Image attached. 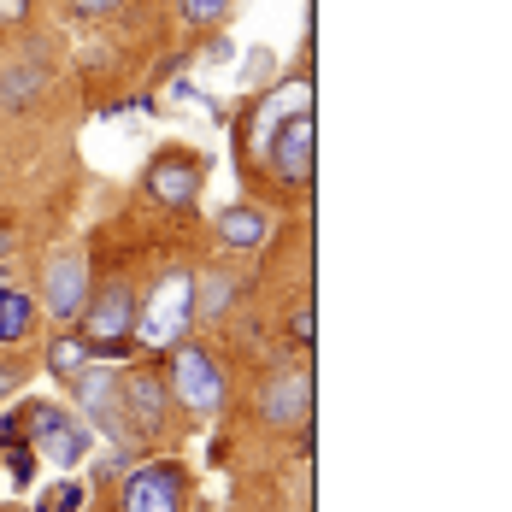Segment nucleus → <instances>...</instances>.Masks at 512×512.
<instances>
[{
  "mask_svg": "<svg viewBox=\"0 0 512 512\" xmlns=\"http://www.w3.org/2000/svg\"><path fill=\"white\" fill-rule=\"evenodd\" d=\"M142 189H148V201L165 206V212H189L206 189V159L189 154V148H159V154L148 159Z\"/></svg>",
  "mask_w": 512,
  "mask_h": 512,
  "instance_id": "4",
  "label": "nucleus"
},
{
  "mask_svg": "<svg viewBox=\"0 0 512 512\" xmlns=\"http://www.w3.org/2000/svg\"><path fill=\"white\" fill-rule=\"evenodd\" d=\"M295 336H301V342H312V307L295 312Z\"/></svg>",
  "mask_w": 512,
  "mask_h": 512,
  "instance_id": "22",
  "label": "nucleus"
},
{
  "mask_svg": "<svg viewBox=\"0 0 512 512\" xmlns=\"http://www.w3.org/2000/svg\"><path fill=\"white\" fill-rule=\"evenodd\" d=\"M0 465H6V477H12L18 489H30V483H36V448H30V442H18V448H12V442H0Z\"/></svg>",
  "mask_w": 512,
  "mask_h": 512,
  "instance_id": "17",
  "label": "nucleus"
},
{
  "mask_svg": "<svg viewBox=\"0 0 512 512\" xmlns=\"http://www.w3.org/2000/svg\"><path fill=\"white\" fill-rule=\"evenodd\" d=\"M183 501H189V477L177 460L136 465L124 483V512H183Z\"/></svg>",
  "mask_w": 512,
  "mask_h": 512,
  "instance_id": "9",
  "label": "nucleus"
},
{
  "mask_svg": "<svg viewBox=\"0 0 512 512\" xmlns=\"http://www.w3.org/2000/svg\"><path fill=\"white\" fill-rule=\"evenodd\" d=\"M71 395H77V407L89 412V424L101 430V436H112L118 448H130V424H124V395H118V377L112 371H101L95 359L71 377Z\"/></svg>",
  "mask_w": 512,
  "mask_h": 512,
  "instance_id": "8",
  "label": "nucleus"
},
{
  "mask_svg": "<svg viewBox=\"0 0 512 512\" xmlns=\"http://www.w3.org/2000/svg\"><path fill=\"white\" fill-rule=\"evenodd\" d=\"M0 395H12V371L6 365H0Z\"/></svg>",
  "mask_w": 512,
  "mask_h": 512,
  "instance_id": "24",
  "label": "nucleus"
},
{
  "mask_svg": "<svg viewBox=\"0 0 512 512\" xmlns=\"http://www.w3.org/2000/svg\"><path fill=\"white\" fill-rule=\"evenodd\" d=\"M312 106L307 112H295V118H283L277 130H271V142H265V159H271V171H277V183H289V189H307L312 183Z\"/></svg>",
  "mask_w": 512,
  "mask_h": 512,
  "instance_id": "10",
  "label": "nucleus"
},
{
  "mask_svg": "<svg viewBox=\"0 0 512 512\" xmlns=\"http://www.w3.org/2000/svg\"><path fill=\"white\" fill-rule=\"evenodd\" d=\"M0 512H30V507H18V501H12V507H0Z\"/></svg>",
  "mask_w": 512,
  "mask_h": 512,
  "instance_id": "25",
  "label": "nucleus"
},
{
  "mask_svg": "<svg viewBox=\"0 0 512 512\" xmlns=\"http://www.w3.org/2000/svg\"><path fill=\"white\" fill-rule=\"evenodd\" d=\"M307 106H312V77H289V83H277V89L259 95V106L248 112V124H242V148H259V154H265L271 130H277L283 118L307 112Z\"/></svg>",
  "mask_w": 512,
  "mask_h": 512,
  "instance_id": "11",
  "label": "nucleus"
},
{
  "mask_svg": "<svg viewBox=\"0 0 512 512\" xmlns=\"http://www.w3.org/2000/svg\"><path fill=\"white\" fill-rule=\"evenodd\" d=\"M165 389H171V401L189 412V418H212V412L224 407V365L206 354V348H195V342H177L171 348Z\"/></svg>",
  "mask_w": 512,
  "mask_h": 512,
  "instance_id": "3",
  "label": "nucleus"
},
{
  "mask_svg": "<svg viewBox=\"0 0 512 512\" xmlns=\"http://www.w3.org/2000/svg\"><path fill=\"white\" fill-rule=\"evenodd\" d=\"M89 359H95V354H89V342H83V336H59V342L48 348L53 377H77V371H83Z\"/></svg>",
  "mask_w": 512,
  "mask_h": 512,
  "instance_id": "15",
  "label": "nucleus"
},
{
  "mask_svg": "<svg viewBox=\"0 0 512 512\" xmlns=\"http://www.w3.org/2000/svg\"><path fill=\"white\" fill-rule=\"evenodd\" d=\"M230 295H236V277H195V312H224L230 307Z\"/></svg>",
  "mask_w": 512,
  "mask_h": 512,
  "instance_id": "16",
  "label": "nucleus"
},
{
  "mask_svg": "<svg viewBox=\"0 0 512 512\" xmlns=\"http://www.w3.org/2000/svg\"><path fill=\"white\" fill-rule=\"evenodd\" d=\"M189 324H195V271H159L148 283V295L136 301V342L154 348V354H171L177 342H189Z\"/></svg>",
  "mask_w": 512,
  "mask_h": 512,
  "instance_id": "1",
  "label": "nucleus"
},
{
  "mask_svg": "<svg viewBox=\"0 0 512 512\" xmlns=\"http://www.w3.org/2000/svg\"><path fill=\"white\" fill-rule=\"evenodd\" d=\"M36 318H42L36 295H30L24 283H6V277H0V348L30 342V336H36Z\"/></svg>",
  "mask_w": 512,
  "mask_h": 512,
  "instance_id": "13",
  "label": "nucleus"
},
{
  "mask_svg": "<svg viewBox=\"0 0 512 512\" xmlns=\"http://www.w3.org/2000/svg\"><path fill=\"white\" fill-rule=\"evenodd\" d=\"M307 401H312V377L307 371H277V383L265 389V418L289 430V424L307 418Z\"/></svg>",
  "mask_w": 512,
  "mask_h": 512,
  "instance_id": "14",
  "label": "nucleus"
},
{
  "mask_svg": "<svg viewBox=\"0 0 512 512\" xmlns=\"http://www.w3.org/2000/svg\"><path fill=\"white\" fill-rule=\"evenodd\" d=\"M183 6V18L195 24V30H206V24H218L224 12H230V0H177Z\"/></svg>",
  "mask_w": 512,
  "mask_h": 512,
  "instance_id": "19",
  "label": "nucleus"
},
{
  "mask_svg": "<svg viewBox=\"0 0 512 512\" xmlns=\"http://www.w3.org/2000/svg\"><path fill=\"white\" fill-rule=\"evenodd\" d=\"M83 301H89V254L83 248L48 254V265H42V301L36 307L48 312V318H59V324H77Z\"/></svg>",
  "mask_w": 512,
  "mask_h": 512,
  "instance_id": "7",
  "label": "nucleus"
},
{
  "mask_svg": "<svg viewBox=\"0 0 512 512\" xmlns=\"http://www.w3.org/2000/svg\"><path fill=\"white\" fill-rule=\"evenodd\" d=\"M12 248H18V236H12V230H6V224H0V259L12 254Z\"/></svg>",
  "mask_w": 512,
  "mask_h": 512,
  "instance_id": "23",
  "label": "nucleus"
},
{
  "mask_svg": "<svg viewBox=\"0 0 512 512\" xmlns=\"http://www.w3.org/2000/svg\"><path fill=\"white\" fill-rule=\"evenodd\" d=\"M83 501H89V489H83L77 477H65V483H53L48 495H42L36 512H83Z\"/></svg>",
  "mask_w": 512,
  "mask_h": 512,
  "instance_id": "18",
  "label": "nucleus"
},
{
  "mask_svg": "<svg viewBox=\"0 0 512 512\" xmlns=\"http://www.w3.org/2000/svg\"><path fill=\"white\" fill-rule=\"evenodd\" d=\"M212 236H218L230 254H259V248L271 242V212H259L254 201L224 206V212L212 218Z\"/></svg>",
  "mask_w": 512,
  "mask_h": 512,
  "instance_id": "12",
  "label": "nucleus"
},
{
  "mask_svg": "<svg viewBox=\"0 0 512 512\" xmlns=\"http://www.w3.org/2000/svg\"><path fill=\"white\" fill-rule=\"evenodd\" d=\"M30 18V0H0V30H18Z\"/></svg>",
  "mask_w": 512,
  "mask_h": 512,
  "instance_id": "20",
  "label": "nucleus"
},
{
  "mask_svg": "<svg viewBox=\"0 0 512 512\" xmlns=\"http://www.w3.org/2000/svg\"><path fill=\"white\" fill-rule=\"evenodd\" d=\"M71 6H77L83 18H101V12H112V6H118V0H71Z\"/></svg>",
  "mask_w": 512,
  "mask_h": 512,
  "instance_id": "21",
  "label": "nucleus"
},
{
  "mask_svg": "<svg viewBox=\"0 0 512 512\" xmlns=\"http://www.w3.org/2000/svg\"><path fill=\"white\" fill-rule=\"evenodd\" d=\"M77 336L89 342V354L95 359H124L130 354V330H136V295H130V283H101V289H89V301H83V312H77Z\"/></svg>",
  "mask_w": 512,
  "mask_h": 512,
  "instance_id": "2",
  "label": "nucleus"
},
{
  "mask_svg": "<svg viewBox=\"0 0 512 512\" xmlns=\"http://www.w3.org/2000/svg\"><path fill=\"white\" fill-rule=\"evenodd\" d=\"M24 442L42 454L48 465H77L89 454V424H77L65 407H48V401H36V407H24Z\"/></svg>",
  "mask_w": 512,
  "mask_h": 512,
  "instance_id": "6",
  "label": "nucleus"
},
{
  "mask_svg": "<svg viewBox=\"0 0 512 512\" xmlns=\"http://www.w3.org/2000/svg\"><path fill=\"white\" fill-rule=\"evenodd\" d=\"M118 395H124V424H130V442H159L171 430V389L154 365H136L118 377Z\"/></svg>",
  "mask_w": 512,
  "mask_h": 512,
  "instance_id": "5",
  "label": "nucleus"
}]
</instances>
